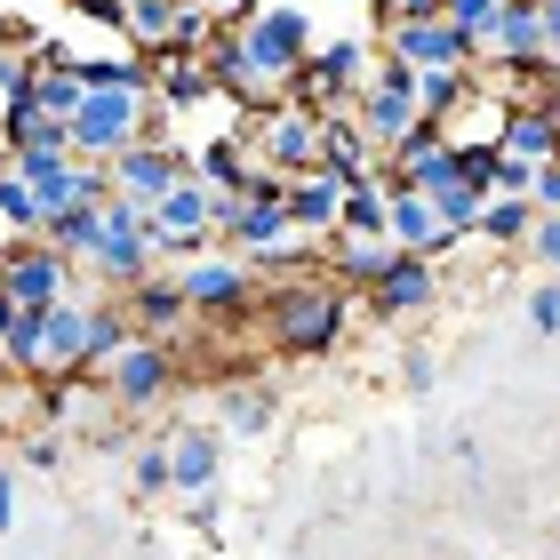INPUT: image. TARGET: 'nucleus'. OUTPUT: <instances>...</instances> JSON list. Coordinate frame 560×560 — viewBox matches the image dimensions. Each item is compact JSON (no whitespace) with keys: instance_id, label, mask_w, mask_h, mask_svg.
I'll return each mask as SVG.
<instances>
[{"instance_id":"nucleus-1","label":"nucleus","mask_w":560,"mask_h":560,"mask_svg":"<svg viewBox=\"0 0 560 560\" xmlns=\"http://www.w3.org/2000/svg\"><path fill=\"white\" fill-rule=\"evenodd\" d=\"M265 320H272L280 352H296V361H328V352L345 345V328H352V289H337L328 272H296V280H280V289H272Z\"/></svg>"},{"instance_id":"nucleus-2","label":"nucleus","mask_w":560,"mask_h":560,"mask_svg":"<svg viewBox=\"0 0 560 560\" xmlns=\"http://www.w3.org/2000/svg\"><path fill=\"white\" fill-rule=\"evenodd\" d=\"M161 105H152V89L144 81H96L81 96V113L65 120V137H72V161H113L120 144H137V137H161Z\"/></svg>"},{"instance_id":"nucleus-3","label":"nucleus","mask_w":560,"mask_h":560,"mask_svg":"<svg viewBox=\"0 0 560 560\" xmlns=\"http://www.w3.org/2000/svg\"><path fill=\"white\" fill-rule=\"evenodd\" d=\"M233 33L248 48V65H257V81L272 96H289L304 48H313V0H257V16H241Z\"/></svg>"},{"instance_id":"nucleus-4","label":"nucleus","mask_w":560,"mask_h":560,"mask_svg":"<svg viewBox=\"0 0 560 560\" xmlns=\"http://www.w3.org/2000/svg\"><path fill=\"white\" fill-rule=\"evenodd\" d=\"M233 129L248 137V161L272 168V176H313V152H320V113L296 105V96H280V105L233 120Z\"/></svg>"},{"instance_id":"nucleus-5","label":"nucleus","mask_w":560,"mask_h":560,"mask_svg":"<svg viewBox=\"0 0 560 560\" xmlns=\"http://www.w3.org/2000/svg\"><path fill=\"white\" fill-rule=\"evenodd\" d=\"M144 233H152V257H161V265L209 257V248H217V192L200 185V176H185V185H168L161 200H152Z\"/></svg>"},{"instance_id":"nucleus-6","label":"nucleus","mask_w":560,"mask_h":560,"mask_svg":"<svg viewBox=\"0 0 560 560\" xmlns=\"http://www.w3.org/2000/svg\"><path fill=\"white\" fill-rule=\"evenodd\" d=\"M96 385H105V400L120 417H152L168 400V385H176V345L168 337H129L105 369H96Z\"/></svg>"},{"instance_id":"nucleus-7","label":"nucleus","mask_w":560,"mask_h":560,"mask_svg":"<svg viewBox=\"0 0 560 560\" xmlns=\"http://www.w3.org/2000/svg\"><path fill=\"white\" fill-rule=\"evenodd\" d=\"M144 217H152V209H137V200H120V192H113V200H105V233H96V248L81 257V272H89V280H105L113 296L129 289V280H144L152 265H161V257H152Z\"/></svg>"},{"instance_id":"nucleus-8","label":"nucleus","mask_w":560,"mask_h":560,"mask_svg":"<svg viewBox=\"0 0 560 560\" xmlns=\"http://www.w3.org/2000/svg\"><path fill=\"white\" fill-rule=\"evenodd\" d=\"M89 280L72 257H57L48 241H16V248H0V296L16 304V313H48L57 296H81Z\"/></svg>"},{"instance_id":"nucleus-9","label":"nucleus","mask_w":560,"mask_h":560,"mask_svg":"<svg viewBox=\"0 0 560 560\" xmlns=\"http://www.w3.org/2000/svg\"><path fill=\"white\" fill-rule=\"evenodd\" d=\"M352 120H361V137L385 152L400 129H417V72L409 65H393L385 48H376V65H369V81H361V96H352Z\"/></svg>"},{"instance_id":"nucleus-10","label":"nucleus","mask_w":560,"mask_h":560,"mask_svg":"<svg viewBox=\"0 0 560 560\" xmlns=\"http://www.w3.org/2000/svg\"><path fill=\"white\" fill-rule=\"evenodd\" d=\"M105 168H113V192H120V200L152 209L168 185H185V176H192V144H176V137H137V144H120Z\"/></svg>"},{"instance_id":"nucleus-11","label":"nucleus","mask_w":560,"mask_h":560,"mask_svg":"<svg viewBox=\"0 0 560 560\" xmlns=\"http://www.w3.org/2000/svg\"><path fill=\"white\" fill-rule=\"evenodd\" d=\"M176 280H185L192 320H233V313L257 304V272H248V257H233V248H217V257H185Z\"/></svg>"},{"instance_id":"nucleus-12","label":"nucleus","mask_w":560,"mask_h":560,"mask_svg":"<svg viewBox=\"0 0 560 560\" xmlns=\"http://www.w3.org/2000/svg\"><path fill=\"white\" fill-rule=\"evenodd\" d=\"M89 304H96V296H57V304L40 313V376H96ZM40 376H33V385H40Z\"/></svg>"},{"instance_id":"nucleus-13","label":"nucleus","mask_w":560,"mask_h":560,"mask_svg":"<svg viewBox=\"0 0 560 560\" xmlns=\"http://www.w3.org/2000/svg\"><path fill=\"white\" fill-rule=\"evenodd\" d=\"M120 313H129L137 337H168V345H176V328L192 320V304H185V280L152 265L144 280H129V289H120Z\"/></svg>"},{"instance_id":"nucleus-14","label":"nucleus","mask_w":560,"mask_h":560,"mask_svg":"<svg viewBox=\"0 0 560 560\" xmlns=\"http://www.w3.org/2000/svg\"><path fill=\"white\" fill-rule=\"evenodd\" d=\"M161 448H168V489L176 497L217 489V472H224V432L217 424H176V432H161Z\"/></svg>"},{"instance_id":"nucleus-15","label":"nucleus","mask_w":560,"mask_h":560,"mask_svg":"<svg viewBox=\"0 0 560 560\" xmlns=\"http://www.w3.org/2000/svg\"><path fill=\"white\" fill-rule=\"evenodd\" d=\"M441 304V257H393V272L369 289V313L376 320H409Z\"/></svg>"},{"instance_id":"nucleus-16","label":"nucleus","mask_w":560,"mask_h":560,"mask_svg":"<svg viewBox=\"0 0 560 560\" xmlns=\"http://www.w3.org/2000/svg\"><path fill=\"white\" fill-rule=\"evenodd\" d=\"M144 89H152V105H161L168 120L176 113H192V105H209V65L192 57V48H152V65H144Z\"/></svg>"},{"instance_id":"nucleus-17","label":"nucleus","mask_w":560,"mask_h":560,"mask_svg":"<svg viewBox=\"0 0 560 560\" xmlns=\"http://www.w3.org/2000/svg\"><path fill=\"white\" fill-rule=\"evenodd\" d=\"M376 168V144L361 137V120L352 113H320V152H313V176H328V185H361V176Z\"/></svg>"},{"instance_id":"nucleus-18","label":"nucleus","mask_w":560,"mask_h":560,"mask_svg":"<svg viewBox=\"0 0 560 560\" xmlns=\"http://www.w3.org/2000/svg\"><path fill=\"white\" fill-rule=\"evenodd\" d=\"M385 57L409 65V72H441V65H472V48L441 16H417V24H385Z\"/></svg>"},{"instance_id":"nucleus-19","label":"nucleus","mask_w":560,"mask_h":560,"mask_svg":"<svg viewBox=\"0 0 560 560\" xmlns=\"http://www.w3.org/2000/svg\"><path fill=\"white\" fill-rule=\"evenodd\" d=\"M497 152H513V161H528V168L560 161V113H545V105H504Z\"/></svg>"},{"instance_id":"nucleus-20","label":"nucleus","mask_w":560,"mask_h":560,"mask_svg":"<svg viewBox=\"0 0 560 560\" xmlns=\"http://www.w3.org/2000/svg\"><path fill=\"white\" fill-rule=\"evenodd\" d=\"M192 176L209 192H248V176H257V161H248V137L241 129H224V137H209V144H192Z\"/></svg>"},{"instance_id":"nucleus-21","label":"nucleus","mask_w":560,"mask_h":560,"mask_svg":"<svg viewBox=\"0 0 560 560\" xmlns=\"http://www.w3.org/2000/svg\"><path fill=\"white\" fill-rule=\"evenodd\" d=\"M337 185H328V176H289V185H280V209H289V224L304 241H328L337 233Z\"/></svg>"},{"instance_id":"nucleus-22","label":"nucleus","mask_w":560,"mask_h":560,"mask_svg":"<svg viewBox=\"0 0 560 560\" xmlns=\"http://www.w3.org/2000/svg\"><path fill=\"white\" fill-rule=\"evenodd\" d=\"M9 152H72V137H65L57 113L33 105V96H9Z\"/></svg>"},{"instance_id":"nucleus-23","label":"nucleus","mask_w":560,"mask_h":560,"mask_svg":"<svg viewBox=\"0 0 560 560\" xmlns=\"http://www.w3.org/2000/svg\"><path fill=\"white\" fill-rule=\"evenodd\" d=\"M441 24H448V33H456V40L472 48V65H480V57H489V48H497L504 0H441Z\"/></svg>"},{"instance_id":"nucleus-24","label":"nucleus","mask_w":560,"mask_h":560,"mask_svg":"<svg viewBox=\"0 0 560 560\" xmlns=\"http://www.w3.org/2000/svg\"><path fill=\"white\" fill-rule=\"evenodd\" d=\"M272 409L280 400L265 393V385H233L217 400V432H233V441H257V432H272Z\"/></svg>"},{"instance_id":"nucleus-25","label":"nucleus","mask_w":560,"mask_h":560,"mask_svg":"<svg viewBox=\"0 0 560 560\" xmlns=\"http://www.w3.org/2000/svg\"><path fill=\"white\" fill-rule=\"evenodd\" d=\"M528 224H537V200L528 192H489V209H480V233L472 241H497V248H521Z\"/></svg>"},{"instance_id":"nucleus-26","label":"nucleus","mask_w":560,"mask_h":560,"mask_svg":"<svg viewBox=\"0 0 560 560\" xmlns=\"http://www.w3.org/2000/svg\"><path fill=\"white\" fill-rule=\"evenodd\" d=\"M96 233H105V209H89V200H81V209H57V217L40 224V241L57 248V257H72V265L96 248Z\"/></svg>"},{"instance_id":"nucleus-27","label":"nucleus","mask_w":560,"mask_h":560,"mask_svg":"<svg viewBox=\"0 0 560 560\" xmlns=\"http://www.w3.org/2000/svg\"><path fill=\"white\" fill-rule=\"evenodd\" d=\"M337 233H352V241H376V233H385V185H376V176L345 185V200H337Z\"/></svg>"},{"instance_id":"nucleus-28","label":"nucleus","mask_w":560,"mask_h":560,"mask_svg":"<svg viewBox=\"0 0 560 560\" xmlns=\"http://www.w3.org/2000/svg\"><path fill=\"white\" fill-rule=\"evenodd\" d=\"M424 200H432V217H441L456 241H472L480 233V209H489V192H472V185H448V192H424Z\"/></svg>"},{"instance_id":"nucleus-29","label":"nucleus","mask_w":560,"mask_h":560,"mask_svg":"<svg viewBox=\"0 0 560 560\" xmlns=\"http://www.w3.org/2000/svg\"><path fill=\"white\" fill-rule=\"evenodd\" d=\"M168 16H176V0H129L120 33H129L137 48H168Z\"/></svg>"},{"instance_id":"nucleus-30","label":"nucleus","mask_w":560,"mask_h":560,"mask_svg":"<svg viewBox=\"0 0 560 560\" xmlns=\"http://www.w3.org/2000/svg\"><path fill=\"white\" fill-rule=\"evenodd\" d=\"M0 224H9L16 241H40V209H33V192H24L9 168H0Z\"/></svg>"},{"instance_id":"nucleus-31","label":"nucleus","mask_w":560,"mask_h":560,"mask_svg":"<svg viewBox=\"0 0 560 560\" xmlns=\"http://www.w3.org/2000/svg\"><path fill=\"white\" fill-rule=\"evenodd\" d=\"M129 489H137V497H168V448H161V441H144V448L129 456Z\"/></svg>"},{"instance_id":"nucleus-32","label":"nucleus","mask_w":560,"mask_h":560,"mask_svg":"<svg viewBox=\"0 0 560 560\" xmlns=\"http://www.w3.org/2000/svg\"><path fill=\"white\" fill-rule=\"evenodd\" d=\"M528 257H537L545 265V280H560V217H537V224H528Z\"/></svg>"},{"instance_id":"nucleus-33","label":"nucleus","mask_w":560,"mask_h":560,"mask_svg":"<svg viewBox=\"0 0 560 560\" xmlns=\"http://www.w3.org/2000/svg\"><path fill=\"white\" fill-rule=\"evenodd\" d=\"M528 328H537V337L560 328V280H537V289H528Z\"/></svg>"},{"instance_id":"nucleus-34","label":"nucleus","mask_w":560,"mask_h":560,"mask_svg":"<svg viewBox=\"0 0 560 560\" xmlns=\"http://www.w3.org/2000/svg\"><path fill=\"white\" fill-rule=\"evenodd\" d=\"M65 465V441H57V432H24V465L16 472H57Z\"/></svg>"},{"instance_id":"nucleus-35","label":"nucleus","mask_w":560,"mask_h":560,"mask_svg":"<svg viewBox=\"0 0 560 560\" xmlns=\"http://www.w3.org/2000/svg\"><path fill=\"white\" fill-rule=\"evenodd\" d=\"M400 385H409V393H432V385H441V361H432L424 345H409V352H400Z\"/></svg>"},{"instance_id":"nucleus-36","label":"nucleus","mask_w":560,"mask_h":560,"mask_svg":"<svg viewBox=\"0 0 560 560\" xmlns=\"http://www.w3.org/2000/svg\"><path fill=\"white\" fill-rule=\"evenodd\" d=\"M528 200H537V217H560V161H545L528 176Z\"/></svg>"},{"instance_id":"nucleus-37","label":"nucleus","mask_w":560,"mask_h":560,"mask_svg":"<svg viewBox=\"0 0 560 560\" xmlns=\"http://www.w3.org/2000/svg\"><path fill=\"white\" fill-rule=\"evenodd\" d=\"M385 24H417V16H441V0H376Z\"/></svg>"},{"instance_id":"nucleus-38","label":"nucleus","mask_w":560,"mask_h":560,"mask_svg":"<svg viewBox=\"0 0 560 560\" xmlns=\"http://www.w3.org/2000/svg\"><path fill=\"white\" fill-rule=\"evenodd\" d=\"M528 176H537L528 161H513V152H497V185H489V192H528Z\"/></svg>"},{"instance_id":"nucleus-39","label":"nucleus","mask_w":560,"mask_h":560,"mask_svg":"<svg viewBox=\"0 0 560 560\" xmlns=\"http://www.w3.org/2000/svg\"><path fill=\"white\" fill-rule=\"evenodd\" d=\"M24 72H33V57H24V48H0V96H16Z\"/></svg>"},{"instance_id":"nucleus-40","label":"nucleus","mask_w":560,"mask_h":560,"mask_svg":"<svg viewBox=\"0 0 560 560\" xmlns=\"http://www.w3.org/2000/svg\"><path fill=\"white\" fill-rule=\"evenodd\" d=\"M16 528V465H0V537Z\"/></svg>"},{"instance_id":"nucleus-41","label":"nucleus","mask_w":560,"mask_h":560,"mask_svg":"<svg viewBox=\"0 0 560 560\" xmlns=\"http://www.w3.org/2000/svg\"><path fill=\"white\" fill-rule=\"evenodd\" d=\"M72 9H81L89 24H120V16H129V0H72Z\"/></svg>"},{"instance_id":"nucleus-42","label":"nucleus","mask_w":560,"mask_h":560,"mask_svg":"<svg viewBox=\"0 0 560 560\" xmlns=\"http://www.w3.org/2000/svg\"><path fill=\"white\" fill-rule=\"evenodd\" d=\"M185 513H192V528H217L224 504H217V489H200V497H185Z\"/></svg>"},{"instance_id":"nucleus-43","label":"nucleus","mask_w":560,"mask_h":560,"mask_svg":"<svg viewBox=\"0 0 560 560\" xmlns=\"http://www.w3.org/2000/svg\"><path fill=\"white\" fill-rule=\"evenodd\" d=\"M209 16L217 24H241V16H257V0H209Z\"/></svg>"},{"instance_id":"nucleus-44","label":"nucleus","mask_w":560,"mask_h":560,"mask_svg":"<svg viewBox=\"0 0 560 560\" xmlns=\"http://www.w3.org/2000/svg\"><path fill=\"white\" fill-rule=\"evenodd\" d=\"M9 320H16V304H9V296H0V337H9Z\"/></svg>"},{"instance_id":"nucleus-45","label":"nucleus","mask_w":560,"mask_h":560,"mask_svg":"<svg viewBox=\"0 0 560 560\" xmlns=\"http://www.w3.org/2000/svg\"><path fill=\"white\" fill-rule=\"evenodd\" d=\"M9 24H16V16H0V48H9Z\"/></svg>"}]
</instances>
